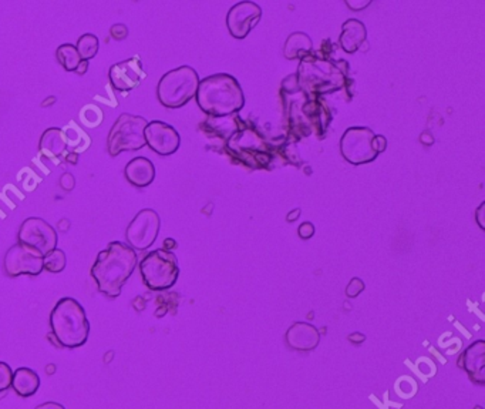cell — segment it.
<instances>
[{
  "mask_svg": "<svg viewBox=\"0 0 485 409\" xmlns=\"http://www.w3.org/2000/svg\"><path fill=\"white\" fill-rule=\"evenodd\" d=\"M138 263L134 249L121 241H113L101 250L91 267V277L97 290L108 297L117 298L123 285L128 281Z\"/></svg>",
  "mask_w": 485,
  "mask_h": 409,
  "instance_id": "obj_1",
  "label": "cell"
},
{
  "mask_svg": "<svg viewBox=\"0 0 485 409\" xmlns=\"http://www.w3.org/2000/svg\"><path fill=\"white\" fill-rule=\"evenodd\" d=\"M195 97L199 109L213 117L230 116L245 106V94L239 82L226 73H216L199 80Z\"/></svg>",
  "mask_w": 485,
  "mask_h": 409,
  "instance_id": "obj_2",
  "label": "cell"
},
{
  "mask_svg": "<svg viewBox=\"0 0 485 409\" xmlns=\"http://www.w3.org/2000/svg\"><path fill=\"white\" fill-rule=\"evenodd\" d=\"M52 334L63 348L74 349L83 347L90 335V322L79 301L65 297L52 310Z\"/></svg>",
  "mask_w": 485,
  "mask_h": 409,
  "instance_id": "obj_3",
  "label": "cell"
},
{
  "mask_svg": "<svg viewBox=\"0 0 485 409\" xmlns=\"http://www.w3.org/2000/svg\"><path fill=\"white\" fill-rule=\"evenodd\" d=\"M199 76L191 66H179L165 73L157 86L158 102L167 109H179L191 102L198 90Z\"/></svg>",
  "mask_w": 485,
  "mask_h": 409,
  "instance_id": "obj_4",
  "label": "cell"
},
{
  "mask_svg": "<svg viewBox=\"0 0 485 409\" xmlns=\"http://www.w3.org/2000/svg\"><path fill=\"white\" fill-rule=\"evenodd\" d=\"M140 273L147 288L152 291L169 290L179 277L178 260L171 251L154 250L141 260Z\"/></svg>",
  "mask_w": 485,
  "mask_h": 409,
  "instance_id": "obj_5",
  "label": "cell"
},
{
  "mask_svg": "<svg viewBox=\"0 0 485 409\" xmlns=\"http://www.w3.org/2000/svg\"><path fill=\"white\" fill-rule=\"evenodd\" d=\"M148 121L141 116L123 113L113 124L108 138L107 151L111 157H117L123 151H137L145 147V127Z\"/></svg>",
  "mask_w": 485,
  "mask_h": 409,
  "instance_id": "obj_6",
  "label": "cell"
},
{
  "mask_svg": "<svg viewBox=\"0 0 485 409\" xmlns=\"http://www.w3.org/2000/svg\"><path fill=\"white\" fill-rule=\"evenodd\" d=\"M340 70L328 60L305 58L299 66V84L302 89L316 93L335 92L343 84Z\"/></svg>",
  "mask_w": 485,
  "mask_h": 409,
  "instance_id": "obj_7",
  "label": "cell"
},
{
  "mask_svg": "<svg viewBox=\"0 0 485 409\" xmlns=\"http://www.w3.org/2000/svg\"><path fill=\"white\" fill-rule=\"evenodd\" d=\"M374 131L369 127H350L340 138V153L343 158L353 164H369L377 158V153L373 147Z\"/></svg>",
  "mask_w": 485,
  "mask_h": 409,
  "instance_id": "obj_8",
  "label": "cell"
},
{
  "mask_svg": "<svg viewBox=\"0 0 485 409\" xmlns=\"http://www.w3.org/2000/svg\"><path fill=\"white\" fill-rule=\"evenodd\" d=\"M161 219L157 212L151 209L141 210L126 230V239L128 246L134 250H148L160 234Z\"/></svg>",
  "mask_w": 485,
  "mask_h": 409,
  "instance_id": "obj_9",
  "label": "cell"
},
{
  "mask_svg": "<svg viewBox=\"0 0 485 409\" xmlns=\"http://www.w3.org/2000/svg\"><path fill=\"white\" fill-rule=\"evenodd\" d=\"M19 243L39 251L43 257L57 249L59 237L56 230L43 219H26L18 234Z\"/></svg>",
  "mask_w": 485,
  "mask_h": 409,
  "instance_id": "obj_10",
  "label": "cell"
},
{
  "mask_svg": "<svg viewBox=\"0 0 485 409\" xmlns=\"http://www.w3.org/2000/svg\"><path fill=\"white\" fill-rule=\"evenodd\" d=\"M4 267L9 277L39 276L43 271V256L39 251L18 243L8 250Z\"/></svg>",
  "mask_w": 485,
  "mask_h": 409,
  "instance_id": "obj_11",
  "label": "cell"
},
{
  "mask_svg": "<svg viewBox=\"0 0 485 409\" xmlns=\"http://www.w3.org/2000/svg\"><path fill=\"white\" fill-rule=\"evenodd\" d=\"M262 19V9L255 2H239L226 15V28L232 38L245 39Z\"/></svg>",
  "mask_w": 485,
  "mask_h": 409,
  "instance_id": "obj_12",
  "label": "cell"
},
{
  "mask_svg": "<svg viewBox=\"0 0 485 409\" xmlns=\"http://www.w3.org/2000/svg\"><path fill=\"white\" fill-rule=\"evenodd\" d=\"M144 136H145L147 146L154 153H157L158 156H164V157L177 153L181 144V137L178 131L172 126L160 120H154L148 123L145 127Z\"/></svg>",
  "mask_w": 485,
  "mask_h": 409,
  "instance_id": "obj_13",
  "label": "cell"
},
{
  "mask_svg": "<svg viewBox=\"0 0 485 409\" xmlns=\"http://www.w3.org/2000/svg\"><path fill=\"white\" fill-rule=\"evenodd\" d=\"M108 77H110L113 87L117 92L128 93L144 82V79L147 77V73L143 69L141 59L138 56H134L128 60L113 65L110 67Z\"/></svg>",
  "mask_w": 485,
  "mask_h": 409,
  "instance_id": "obj_14",
  "label": "cell"
},
{
  "mask_svg": "<svg viewBox=\"0 0 485 409\" xmlns=\"http://www.w3.org/2000/svg\"><path fill=\"white\" fill-rule=\"evenodd\" d=\"M458 366L464 369L476 385L485 383V341L472 342L458 358Z\"/></svg>",
  "mask_w": 485,
  "mask_h": 409,
  "instance_id": "obj_15",
  "label": "cell"
},
{
  "mask_svg": "<svg viewBox=\"0 0 485 409\" xmlns=\"http://www.w3.org/2000/svg\"><path fill=\"white\" fill-rule=\"evenodd\" d=\"M285 339L291 349L299 352H311L319 345L320 332L315 325L309 322H295L286 331Z\"/></svg>",
  "mask_w": 485,
  "mask_h": 409,
  "instance_id": "obj_16",
  "label": "cell"
},
{
  "mask_svg": "<svg viewBox=\"0 0 485 409\" xmlns=\"http://www.w3.org/2000/svg\"><path fill=\"white\" fill-rule=\"evenodd\" d=\"M124 175L130 184L138 188L148 187L155 178V167L147 157H134L124 168Z\"/></svg>",
  "mask_w": 485,
  "mask_h": 409,
  "instance_id": "obj_17",
  "label": "cell"
},
{
  "mask_svg": "<svg viewBox=\"0 0 485 409\" xmlns=\"http://www.w3.org/2000/svg\"><path fill=\"white\" fill-rule=\"evenodd\" d=\"M367 39V31L364 23L357 19H349L342 26V33L339 38L340 48L347 53H356Z\"/></svg>",
  "mask_w": 485,
  "mask_h": 409,
  "instance_id": "obj_18",
  "label": "cell"
},
{
  "mask_svg": "<svg viewBox=\"0 0 485 409\" xmlns=\"http://www.w3.org/2000/svg\"><path fill=\"white\" fill-rule=\"evenodd\" d=\"M66 148H67V136L65 130L52 127V129H48L42 134L39 150L45 157L52 158V160L59 158L65 154Z\"/></svg>",
  "mask_w": 485,
  "mask_h": 409,
  "instance_id": "obj_19",
  "label": "cell"
},
{
  "mask_svg": "<svg viewBox=\"0 0 485 409\" xmlns=\"http://www.w3.org/2000/svg\"><path fill=\"white\" fill-rule=\"evenodd\" d=\"M12 388L22 398L33 396L40 388V378L36 371L30 368H19L13 373Z\"/></svg>",
  "mask_w": 485,
  "mask_h": 409,
  "instance_id": "obj_20",
  "label": "cell"
},
{
  "mask_svg": "<svg viewBox=\"0 0 485 409\" xmlns=\"http://www.w3.org/2000/svg\"><path fill=\"white\" fill-rule=\"evenodd\" d=\"M312 49H313L312 39L303 32H295L285 42L284 56L288 60H296V59L303 60L305 58L309 56Z\"/></svg>",
  "mask_w": 485,
  "mask_h": 409,
  "instance_id": "obj_21",
  "label": "cell"
},
{
  "mask_svg": "<svg viewBox=\"0 0 485 409\" xmlns=\"http://www.w3.org/2000/svg\"><path fill=\"white\" fill-rule=\"evenodd\" d=\"M56 58H57V62L62 65V67H65V70L67 72H76V69L82 63V58L76 46L70 43H65L59 46L56 50Z\"/></svg>",
  "mask_w": 485,
  "mask_h": 409,
  "instance_id": "obj_22",
  "label": "cell"
},
{
  "mask_svg": "<svg viewBox=\"0 0 485 409\" xmlns=\"http://www.w3.org/2000/svg\"><path fill=\"white\" fill-rule=\"evenodd\" d=\"M99 48H100L99 38L91 35V33L83 35L77 40V45H76V49H77L82 60H86V62H89L90 59H93L99 53Z\"/></svg>",
  "mask_w": 485,
  "mask_h": 409,
  "instance_id": "obj_23",
  "label": "cell"
},
{
  "mask_svg": "<svg viewBox=\"0 0 485 409\" xmlns=\"http://www.w3.org/2000/svg\"><path fill=\"white\" fill-rule=\"evenodd\" d=\"M67 264V258L63 250H53L49 254H46L43 257V270L53 273V274H59L62 271H65Z\"/></svg>",
  "mask_w": 485,
  "mask_h": 409,
  "instance_id": "obj_24",
  "label": "cell"
},
{
  "mask_svg": "<svg viewBox=\"0 0 485 409\" xmlns=\"http://www.w3.org/2000/svg\"><path fill=\"white\" fill-rule=\"evenodd\" d=\"M13 379V371L9 364L0 361V392L6 391L12 386Z\"/></svg>",
  "mask_w": 485,
  "mask_h": 409,
  "instance_id": "obj_25",
  "label": "cell"
},
{
  "mask_svg": "<svg viewBox=\"0 0 485 409\" xmlns=\"http://www.w3.org/2000/svg\"><path fill=\"white\" fill-rule=\"evenodd\" d=\"M364 288H366L364 281L357 278V277H355V278L350 280V283L346 287V295L349 298H356V297H359V294H362L364 291Z\"/></svg>",
  "mask_w": 485,
  "mask_h": 409,
  "instance_id": "obj_26",
  "label": "cell"
},
{
  "mask_svg": "<svg viewBox=\"0 0 485 409\" xmlns=\"http://www.w3.org/2000/svg\"><path fill=\"white\" fill-rule=\"evenodd\" d=\"M110 35L114 40H124L128 36V28L121 23L113 25L110 29Z\"/></svg>",
  "mask_w": 485,
  "mask_h": 409,
  "instance_id": "obj_27",
  "label": "cell"
},
{
  "mask_svg": "<svg viewBox=\"0 0 485 409\" xmlns=\"http://www.w3.org/2000/svg\"><path fill=\"white\" fill-rule=\"evenodd\" d=\"M315 226H313V223H311V222H305V223H302L301 226H299V229H298V234H299V237L302 239V240H309V239H312L313 236H315Z\"/></svg>",
  "mask_w": 485,
  "mask_h": 409,
  "instance_id": "obj_28",
  "label": "cell"
},
{
  "mask_svg": "<svg viewBox=\"0 0 485 409\" xmlns=\"http://www.w3.org/2000/svg\"><path fill=\"white\" fill-rule=\"evenodd\" d=\"M345 5H346L350 11L359 12V11H363V9H366L367 6H370L372 2H370V0H346Z\"/></svg>",
  "mask_w": 485,
  "mask_h": 409,
  "instance_id": "obj_29",
  "label": "cell"
},
{
  "mask_svg": "<svg viewBox=\"0 0 485 409\" xmlns=\"http://www.w3.org/2000/svg\"><path fill=\"white\" fill-rule=\"evenodd\" d=\"M373 147H374V150H376L377 154L386 151V148H387V140H386V137H384V136H377V134H376L374 138H373Z\"/></svg>",
  "mask_w": 485,
  "mask_h": 409,
  "instance_id": "obj_30",
  "label": "cell"
},
{
  "mask_svg": "<svg viewBox=\"0 0 485 409\" xmlns=\"http://www.w3.org/2000/svg\"><path fill=\"white\" fill-rule=\"evenodd\" d=\"M484 210H485V202H481L479 207L475 210V220H476V223H478L481 230L485 229V224H484Z\"/></svg>",
  "mask_w": 485,
  "mask_h": 409,
  "instance_id": "obj_31",
  "label": "cell"
},
{
  "mask_svg": "<svg viewBox=\"0 0 485 409\" xmlns=\"http://www.w3.org/2000/svg\"><path fill=\"white\" fill-rule=\"evenodd\" d=\"M35 409H66L62 403H59V402H45V403H42V405H39V406H36Z\"/></svg>",
  "mask_w": 485,
  "mask_h": 409,
  "instance_id": "obj_32",
  "label": "cell"
},
{
  "mask_svg": "<svg viewBox=\"0 0 485 409\" xmlns=\"http://www.w3.org/2000/svg\"><path fill=\"white\" fill-rule=\"evenodd\" d=\"M364 339H366V337L363 334H360V332H355V334L349 335V341L353 342V344H363Z\"/></svg>",
  "mask_w": 485,
  "mask_h": 409,
  "instance_id": "obj_33",
  "label": "cell"
},
{
  "mask_svg": "<svg viewBox=\"0 0 485 409\" xmlns=\"http://www.w3.org/2000/svg\"><path fill=\"white\" fill-rule=\"evenodd\" d=\"M301 213H302V210H301V209H295L294 212H291V213L288 214L286 220H288L289 223H294V222H296V220L301 217Z\"/></svg>",
  "mask_w": 485,
  "mask_h": 409,
  "instance_id": "obj_34",
  "label": "cell"
},
{
  "mask_svg": "<svg viewBox=\"0 0 485 409\" xmlns=\"http://www.w3.org/2000/svg\"><path fill=\"white\" fill-rule=\"evenodd\" d=\"M87 69H89V62H86V60H82V63L79 65V67L76 69V73L77 75H84L86 72H87Z\"/></svg>",
  "mask_w": 485,
  "mask_h": 409,
  "instance_id": "obj_35",
  "label": "cell"
},
{
  "mask_svg": "<svg viewBox=\"0 0 485 409\" xmlns=\"http://www.w3.org/2000/svg\"><path fill=\"white\" fill-rule=\"evenodd\" d=\"M175 247H177V243H175L174 240H171V239H167V240L164 241V250L169 251V250H174Z\"/></svg>",
  "mask_w": 485,
  "mask_h": 409,
  "instance_id": "obj_36",
  "label": "cell"
},
{
  "mask_svg": "<svg viewBox=\"0 0 485 409\" xmlns=\"http://www.w3.org/2000/svg\"><path fill=\"white\" fill-rule=\"evenodd\" d=\"M474 409H484V408H482V406H475Z\"/></svg>",
  "mask_w": 485,
  "mask_h": 409,
  "instance_id": "obj_37",
  "label": "cell"
}]
</instances>
